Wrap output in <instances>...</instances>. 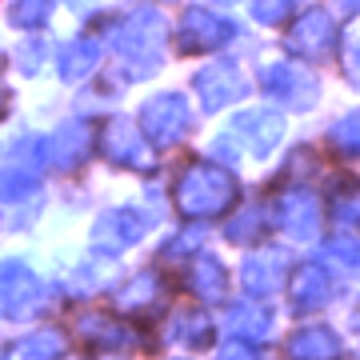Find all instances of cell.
<instances>
[{"instance_id":"cell-14","label":"cell","mask_w":360,"mask_h":360,"mask_svg":"<svg viewBox=\"0 0 360 360\" xmlns=\"http://www.w3.org/2000/svg\"><path fill=\"white\" fill-rule=\"evenodd\" d=\"M160 276L156 272H136L129 284H120L112 292V300H116V309L120 312H148V309H156V300H160Z\"/></svg>"},{"instance_id":"cell-24","label":"cell","mask_w":360,"mask_h":360,"mask_svg":"<svg viewBox=\"0 0 360 360\" xmlns=\"http://www.w3.org/2000/svg\"><path fill=\"white\" fill-rule=\"evenodd\" d=\"M208 336H212V324L200 316V312H180L176 321H172V328H168V340H176V345H208Z\"/></svg>"},{"instance_id":"cell-27","label":"cell","mask_w":360,"mask_h":360,"mask_svg":"<svg viewBox=\"0 0 360 360\" xmlns=\"http://www.w3.org/2000/svg\"><path fill=\"white\" fill-rule=\"evenodd\" d=\"M49 16H52V4H44V0H28V4H16V8H13V25L40 28Z\"/></svg>"},{"instance_id":"cell-15","label":"cell","mask_w":360,"mask_h":360,"mask_svg":"<svg viewBox=\"0 0 360 360\" xmlns=\"http://www.w3.org/2000/svg\"><path fill=\"white\" fill-rule=\"evenodd\" d=\"M80 336L89 348H101V352H116V348H129L132 333L116 316H84L80 321Z\"/></svg>"},{"instance_id":"cell-18","label":"cell","mask_w":360,"mask_h":360,"mask_svg":"<svg viewBox=\"0 0 360 360\" xmlns=\"http://www.w3.org/2000/svg\"><path fill=\"white\" fill-rule=\"evenodd\" d=\"M96 56H101V49L92 40H68L65 49L56 52V68H60L65 80H80L96 68Z\"/></svg>"},{"instance_id":"cell-29","label":"cell","mask_w":360,"mask_h":360,"mask_svg":"<svg viewBox=\"0 0 360 360\" xmlns=\"http://www.w3.org/2000/svg\"><path fill=\"white\" fill-rule=\"evenodd\" d=\"M336 220H340V224H356L360 220V193L336 196Z\"/></svg>"},{"instance_id":"cell-12","label":"cell","mask_w":360,"mask_h":360,"mask_svg":"<svg viewBox=\"0 0 360 360\" xmlns=\"http://www.w3.org/2000/svg\"><path fill=\"white\" fill-rule=\"evenodd\" d=\"M104 156L116 165H136L144 168V136L132 129L129 120H112L104 132Z\"/></svg>"},{"instance_id":"cell-30","label":"cell","mask_w":360,"mask_h":360,"mask_svg":"<svg viewBox=\"0 0 360 360\" xmlns=\"http://www.w3.org/2000/svg\"><path fill=\"white\" fill-rule=\"evenodd\" d=\"M200 245V232H188V236H172L165 245V260H172V257H188L193 248Z\"/></svg>"},{"instance_id":"cell-9","label":"cell","mask_w":360,"mask_h":360,"mask_svg":"<svg viewBox=\"0 0 360 360\" xmlns=\"http://www.w3.org/2000/svg\"><path fill=\"white\" fill-rule=\"evenodd\" d=\"M89 148H92V132L84 124H60L44 141V160L52 168H77L89 156Z\"/></svg>"},{"instance_id":"cell-4","label":"cell","mask_w":360,"mask_h":360,"mask_svg":"<svg viewBox=\"0 0 360 360\" xmlns=\"http://www.w3.org/2000/svg\"><path fill=\"white\" fill-rule=\"evenodd\" d=\"M144 236V217L132 212V208H116V212H104L92 229V248L104 252V257H116L129 245H136Z\"/></svg>"},{"instance_id":"cell-10","label":"cell","mask_w":360,"mask_h":360,"mask_svg":"<svg viewBox=\"0 0 360 360\" xmlns=\"http://www.w3.org/2000/svg\"><path fill=\"white\" fill-rule=\"evenodd\" d=\"M276 220L292 236H312L316 224H321V208H316L312 193H284L281 205H276Z\"/></svg>"},{"instance_id":"cell-26","label":"cell","mask_w":360,"mask_h":360,"mask_svg":"<svg viewBox=\"0 0 360 360\" xmlns=\"http://www.w3.org/2000/svg\"><path fill=\"white\" fill-rule=\"evenodd\" d=\"M324 257L336 260V264H345V269H360V240H352V236H333L324 245Z\"/></svg>"},{"instance_id":"cell-34","label":"cell","mask_w":360,"mask_h":360,"mask_svg":"<svg viewBox=\"0 0 360 360\" xmlns=\"http://www.w3.org/2000/svg\"><path fill=\"white\" fill-rule=\"evenodd\" d=\"M352 77H356V84H360V56H352Z\"/></svg>"},{"instance_id":"cell-35","label":"cell","mask_w":360,"mask_h":360,"mask_svg":"<svg viewBox=\"0 0 360 360\" xmlns=\"http://www.w3.org/2000/svg\"><path fill=\"white\" fill-rule=\"evenodd\" d=\"M0 108H4V89H0Z\"/></svg>"},{"instance_id":"cell-3","label":"cell","mask_w":360,"mask_h":360,"mask_svg":"<svg viewBox=\"0 0 360 360\" xmlns=\"http://www.w3.org/2000/svg\"><path fill=\"white\" fill-rule=\"evenodd\" d=\"M160 40H165V20H160V13H132L124 25H120V32H116V49L124 52V56H136V60H148L153 65L156 60V49H160Z\"/></svg>"},{"instance_id":"cell-11","label":"cell","mask_w":360,"mask_h":360,"mask_svg":"<svg viewBox=\"0 0 360 360\" xmlns=\"http://www.w3.org/2000/svg\"><path fill=\"white\" fill-rule=\"evenodd\" d=\"M196 89H200V96H205L208 108H220V104H229L240 96V89H245V80H240V72L232 65H212L205 68L200 77H196Z\"/></svg>"},{"instance_id":"cell-19","label":"cell","mask_w":360,"mask_h":360,"mask_svg":"<svg viewBox=\"0 0 360 360\" xmlns=\"http://www.w3.org/2000/svg\"><path fill=\"white\" fill-rule=\"evenodd\" d=\"M292 292H296V304L300 309H316L328 300V272L321 264H304L296 269V281H292Z\"/></svg>"},{"instance_id":"cell-32","label":"cell","mask_w":360,"mask_h":360,"mask_svg":"<svg viewBox=\"0 0 360 360\" xmlns=\"http://www.w3.org/2000/svg\"><path fill=\"white\" fill-rule=\"evenodd\" d=\"M288 16V4H257V20H264V25H276V20H284Z\"/></svg>"},{"instance_id":"cell-7","label":"cell","mask_w":360,"mask_h":360,"mask_svg":"<svg viewBox=\"0 0 360 360\" xmlns=\"http://www.w3.org/2000/svg\"><path fill=\"white\" fill-rule=\"evenodd\" d=\"M40 284L32 276L28 264L20 260H8V264H0V312L4 316H20V312L32 309V300H37Z\"/></svg>"},{"instance_id":"cell-33","label":"cell","mask_w":360,"mask_h":360,"mask_svg":"<svg viewBox=\"0 0 360 360\" xmlns=\"http://www.w3.org/2000/svg\"><path fill=\"white\" fill-rule=\"evenodd\" d=\"M40 52H44L40 44H28V49L16 52V56H20V65H25V72H37V68H40Z\"/></svg>"},{"instance_id":"cell-20","label":"cell","mask_w":360,"mask_h":360,"mask_svg":"<svg viewBox=\"0 0 360 360\" xmlns=\"http://www.w3.org/2000/svg\"><path fill=\"white\" fill-rule=\"evenodd\" d=\"M65 333H56V328H40V333L25 336V340H16V356L20 360H56L65 356Z\"/></svg>"},{"instance_id":"cell-2","label":"cell","mask_w":360,"mask_h":360,"mask_svg":"<svg viewBox=\"0 0 360 360\" xmlns=\"http://www.w3.org/2000/svg\"><path fill=\"white\" fill-rule=\"evenodd\" d=\"M188 104H184V96H176V92H165V96H156V101L144 104L141 112V124H144V136L153 144H176L184 132H188Z\"/></svg>"},{"instance_id":"cell-16","label":"cell","mask_w":360,"mask_h":360,"mask_svg":"<svg viewBox=\"0 0 360 360\" xmlns=\"http://www.w3.org/2000/svg\"><path fill=\"white\" fill-rule=\"evenodd\" d=\"M37 196H40V180H37V168H4L0 172V212L8 205L20 208V200H28V205H37Z\"/></svg>"},{"instance_id":"cell-13","label":"cell","mask_w":360,"mask_h":360,"mask_svg":"<svg viewBox=\"0 0 360 360\" xmlns=\"http://www.w3.org/2000/svg\"><path fill=\"white\" fill-rule=\"evenodd\" d=\"M288 356L292 360H336L340 356V340H336L333 328H321V324H309L288 340Z\"/></svg>"},{"instance_id":"cell-22","label":"cell","mask_w":360,"mask_h":360,"mask_svg":"<svg viewBox=\"0 0 360 360\" xmlns=\"http://www.w3.org/2000/svg\"><path fill=\"white\" fill-rule=\"evenodd\" d=\"M229 324L236 336H248V340H260V336L269 333V312L252 304V300H240V304H232L229 309Z\"/></svg>"},{"instance_id":"cell-25","label":"cell","mask_w":360,"mask_h":360,"mask_svg":"<svg viewBox=\"0 0 360 360\" xmlns=\"http://www.w3.org/2000/svg\"><path fill=\"white\" fill-rule=\"evenodd\" d=\"M333 144H336V153H345V156H360V112H348L345 120H336V129H333Z\"/></svg>"},{"instance_id":"cell-8","label":"cell","mask_w":360,"mask_h":360,"mask_svg":"<svg viewBox=\"0 0 360 360\" xmlns=\"http://www.w3.org/2000/svg\"><path fill=\"white\" fill-rule=\"evenodd\" d=\"M288 44H292L296 52H304L309 60H316V56H324V52H333V44H336V25H333V16L321 13V8H312L309 16H300V25L292 28Z\"/></svg>"},{"instance_id":"cell-23","label":"cell","mask_w":360,"mask_h":360,"mask_svg":"<svg viewBox=\"0 0 360 360\" xmlns=\"http://www.w3.org/2000/svg\"><path fill=\"white\" fill-rule=\"evenodd\" d=\"M281 272H284V264H281V257H257V260H248L245 264V288L248 292H272L276 284H281Z\"/></svg>"},{"instance_id":"cell-5","label":"cell","mask_w":360,"mask_h":360,"mask_svg":"<svg viewBox=\"0 0 360 360\" xmlns=\"http://www.w3.org/2000/svg\"><path fill=\"white\" fill-rule=\"evenodd\" d=\"M232 37V25L212 8H188L180 20V52H212Z\"/></svg>"},{"instance_id":"cell-28","label":"cell","mask_w":360,"mask_h":360,"mask_svg":"<svg viewBox=\"0 0 360 360\" xmlns=\"http://www.w3.org/2000/svg\"><path fill=\"white\" fill-rule=\"evenodd\" d=\"M260 212L257 208H252V212H248V217H236L232 220V229H229V236L232 240H252V236H260Z\"/></svg>"},{"instance_id":"cell-6","label":"cell","mask_w":360,"mask_h":360,"mask_svg":"<svg viewBox=\"0 0 360 360\" xmlns=\"http://www.w3.org/2000/svg\"><path fill=\"white\" fill-rule=\"evenodd\" d=\"M281 132H284L281 116L269 112V108H252V112H245V116H236V120H232V136L245 144L252 156L272 153L276 141H281Z\"/></svg>"},{"instance_id":"cell-31","label":"cell","mask_w":360,"mask_h":360,"mask_svg":"<svg viewBox=\"0 0 360 360\" xmlns=\"http://www.w3.org/2000/svg\"><path fill=\"white\" fill-rule=\"evenodd\" d=\"M217 360H264V356H260L257 348H248V345H240V340H232V345L220 348Z\"/></svg>"},{"instance_id":"cell-21","label":"cell","mask_w":360,"mask_h":360,"mask_svg":"<svg viewBox=\"0 0 360 360\" xmlns=\"http://www.w3.org/2000/svg\"><path fill=\"white\" fill-rule=\"evenodd\" d=\"M188 288L196 296H205V300H217L224 292V269H220V260L196 257V264L188 269Z\"/></svg>"},{"instance_id":"cell-17","label":"cell","mask_w":360,"mask_h":360,"mask_svg":"<svg viewBox=\"0 0 360 360\" xmlns=\"http://www.w3.org/2000/svg\"><path fill=\"white\" fill-rule=\"evenodd\" d=\"M264 89L276 92V96H281V101H288V104H309L312 80H309V72H300V68L272 65L269 72H264Z\"/></svg>"},{"instance_id":"cell-1","label":"cell","mask_w":360,"mask_h":360,"mask_svg":"<svg viewBox=\"0 0 360 360\" xmlns=\"http://www.w3.org/2000/svg\"><path fill=\"white\" fill-rule=\"evenodd\" d=\"M232 196H236V180L220 165H193L176 180V208L193 220L224 212L232 205Z\"/></svg>"}]
</instances>
